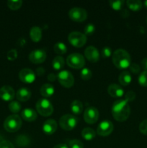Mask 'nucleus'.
Masks as SVG:
<instances>
[{
    "label": "nucleus",
    "instance_id": "obj_2",
    "mask_svg": "<svg viewBox=\"0 0 147 148\" xmlns=\"http://www.w3.org/2000/svg\"><path fill=\"white\" fill-rule=\"evenodd\" d=\"M112 63L118 69H126L131 65V57L127 51L117 49L112 55Z\"/></svg>",
    "mask_w": 147,
    "mask_h": 148
},
{
    "label": "nucleus",
    "instance_id": "obj_38",
    "mask_svg": "<svg viewBox=\"0 0 147 148\" xmlns=\"http://www.w3.org/2000/svg\"><path fill=\"white\" fill-rule=\"evenodd\" d=\"M111 53H112V50L110 47L108 46H105L102 49V57L106 59V58L110 57L111 56Z\"/></svg>",
    "mask_w": 147,
    "mask_h": 148
},
{
    "label": "nucleus",
    "instance_id": "obj_28",
    "mask_svg": "<svg viewBox=\"0 0 147 148\" xmlns=\"http://www.w3.org/2000/svg\"><path fill=\"white\" fill-rule=\"evenodd\" d=\"M22 4V1L20 0H17V1H7V5H8L9 8L11 9L12 10H17L21 7Z\"/></svg>",
    "mask_w": 147,
    "mask_h": 148
},
{
    "label": "nucleus",
    "instance_id": "obj_24",
    "mask_svg": "<svg viewBox=\"0 0 147 148\" xmlns=\"http://www.w3.org/2000/svg\"><path fill=\"white\" fill-rule=\"evenodd\" d=\"M126 4L128 8L134 12L138 11L143 7V3L140 0H128L126 1Z\"/></svg>",
    "mask_w": 147,
    "mask_h": 148
},
{
    "label": "nucleus",
    "instance_id": "obj_45",
    "mask_svg": "<svg viewBox=\"0 0 147 148\" xmlns=\"http://www.w3.org/2000/svg\"><path fill=\"white\" fill-rule=\"evenodd\" d=\"M53 148H69V147H68V146L65 144H59L57 145L54 146V147Z\"/></svg>",
    "mask_w": 147,
    "mask_h": 148
},
{
    "label": "nucleus",
    "instance_id": "obj_16",
    "mask_svg": "<svg viewBox=\"0 0 147 148\" xmlns=\"http://www.w3.org/2000/svg\"><path fill=\"white\" fill-rule=\"evenodd\" d=\"M108 92L112 98H121L124 95V90L121 86L117 84H111L108 88Z\"/></svg>",
    "mask_w": 147,
    "mask_h": 148
},
{
    "label": "nucleus",
    "instance_id": "obj_22",
    "mask_svg": "<svg viewBox=\"0 0 147 148\" xmlns=\"http://www.w3.org/2000/svg\"><path fill=\"white\" fill-rule=\"evenodd\" d=\"M30 36L32 40L34 42H39L42 38L41 28L37 26H35L30 29Z\"/></svg>",
    "mask_w": 147,
    "mask_h": 148
},
{
    "label": "nucleus",
    "instance_id": "obj_4",
    "mask_svg": "<svg viewBox=\"0 0 147 148\" xmlns=\"http://www.w3.org/2000/svg\"><path fill=\"white\" fill-rule=\"evenodd\" d=\"M36 109L43 116H49L53 112L51 103L46 98H40L36 103Z\"/></svg>",
    "mask_w": 147,
    "mask_h": 148
},
{
    "label": "nucleus",
    "instance_id": "obj_44",
    "mask_svg": "<svg viewBox=\"0 0 147 148\" xmlns=\"http://www.w3.org/2000/svg\"><path fill=\"white\" fill-rule=\"evenodd\" d=\"M141 66H142L144 71H147V57L142 59V61H141Z\"/></svg>",
    "mask_w": 147,
    "mask_h": 148
},
{
    "label": "nucleus",
    "instance_id": "obj_30",
    "mask_svg": "<svg viewBox=\"0 0 147 148\" xmlns=\"http://www.w3.org/2000/svg\"><path fill=\"white\" fill-rule=\"evenodd\" d=\"M29 143H30V140L27 137H25V136L22 135L17 137V144L18 146H20V147H25V146L28 145Z\"/></svg>",
    "mask_w": 147,
    "mask_h": 148
},
{
    "label": "nucleus",
    "instance_id": "obj_6",
    "mask_svg": "<svg viewBox=\"0 0 147 148\" xmlns=\"http://www.w3.org/2000/svg\"><path fill=\"white\" fill-rule=\"evenodd\" d=\"M66 64L68 66L74 69H81L84 66L85 59L80 53H74L68 56L66 59Z\"/></svg>",
    "mask_w": 147,
    "mask_h": 148
},
{
    "label": "nucleus",
    "instance_id": "obj_47",
    "mask_svg": "<svg viewBox=\"0 0 147 148\" xmlns=\"http://www.w3.org/2000/svg\"><path fill=\"white\" fill-rule=\"evenodd\" d=\"M146 23H147V17H146Z\"/></svg>",
    "mask_w": 147,
    "mask_h": 148
},
{
    "label": "nucleus",
    "instance_id": "obj_36",
    "mask_svg": "<svg viewBox=\"0 0 147 148\" xmlns=\"http://www.w3.org/2000/svg\"><path fill=\"white\" fill-rule=\"evenodd\" d=\"M7 57L8 60L14 61L17 58V51L16 49H11L7 52Z\"/></svg>",
    "mask_w": 147,
    "mask_h": 148
},
{
    "label": "nucleus",
    "instance_id": "obj_18",
    "mask_svg": "<svg viewBox=\"0 0 147 148\" xmlns=\"http://www.w3.org/2000/svg\"><path fill=\"white\" fill-rule=\"evenodd\" d=\"M23 119L26 121L32 122L37 119V113L32 108H24L21 113Z\"/></svg>",
    "mask_w": 147,
    "mask_h": 148
},
{
    "label": "nucleus",
    "instance_id": "obj_46",
    "mask_svg": "<svg viewBox=\"0 0 147 148\" xmlns=\"http://www.w3.org/2000/svg\"><path fill=\"white\" fill-rule=\"evenodd\" d=\"M144 6H145V7L147 8V0H146V1H144Z\"/></svg>",
    "mask_w": 147,
    "mask_h": 148
},
{
    "label": "nucleus",
    "instance_id": "obj_42",
    "mask_svg": "<svg viewBox=\"0 0 147 148\" xmlns=\"http://www.w3.org/2000/svg\"><path fill=\"white\" fill-rule=\"evenodd\" d=\"M46 71H45V69L43 67H39L36 69V75L37 76H43L45 74Z\"/></svg>",
    "mask_w": 147,
    "mask_h": 148
},
{
    "label": "nucleus",
    "instance_id": "obj_17",
    "mask_svg": "<svg viewBox=\"0 0 147 148\" xmlns=\"http://www.w3.org/2000/svg\"><path fill=\"white\" fill-rule=\"evenodd\" d=\"M57 130V123L54 119H48L43 124V130L46 134H53Z\"/></svg>",
    "mask_w": 147,
    "mask_h": 148
},
{
    "label": "nucleus",
    "instance_id": "obj_7",
    "mask_svg": "<svg viewBox=\"0 0 147 148\" xmlns=\"http://www.w3.org/2000/svg\"><path fill=\"white\" fill-rule=\"evenodd\" d=\"M68 39L71 44L76 48L82 47L86 42V36L85 34L77 31L71 32L69 35Z\"/></svg>",
    "mask_w": 147,
    "mask_h": 148
},
{
    "label": "nucleus",
    "instance_id": "obj_19",
    "mask_svg": "<svg viewBox=\"0 0 147 148\" xmlns=\"http://www.w3.org/2000/svg\"><path fill=\"white\" fill-rule=\"evenodd\" d=\"M17 100L22 102L28 101L31 97V91L29 89L25 88H22L17 90V94H16Z\"/></svg>",
    "mask_w": 147,
    "mask_h": 148
},
{
    "label": "nucleus",
    "instance_id": "obj_21",
    "mask_svg": "<svg viewBox=\"0 0 147 148\" xmlns=\"http://www.w3.org/2000/svg\"><path fill=\"white\" fill-rule=\"evenodd\" d=\"M118 80H119V82L120 83L121 85L126 86V85H128L131 82L132 77H131L130 72H127V71H124V72H121L120 74Z\"/></svg>",
    "mask_w": 147,
    "mask_h": 148
},
{
    "label": "nucleus",
    "instance_id": "obj_9",
    "mask_svg": "<svg viewBox=\"0 0 147 148\" xmlns=\"http://www.w3.org/2000/svg\"><path fill=\"white\" fill-rule=\"evenodd\" d=\"M69 16L72 20L78 23L84 21L87 17V12L86 10L81 7H74L69 12Z\"/></svg>",
    "mask_w": 147,
    "mask_h": 148
},
{
    "label": "nucleus",
    "instance_id": "obj_43",
    "mask_svg": "<svg viewBox=\"0 0 147 148\" xmlns=\"http://www.w3.org/2000/svg\"><path fill=\"white\" fill-rule=\"evenodd\" d=\"M56 78H57V77H56V75L53 73H50L48 75V79L49 81H50V82H54L56 79Z\"/></svg>",
    "mask_w": 147,
    "mask_h": 148
},
{
    "label": "nucleus",
    "instance_id": "obj_31",
    "mask_svg": "<svg viewBox=\"0 0 147 148\" xmlns=\"http://www.w3.org/2000/svg\"><path fill=\"white\" fill-rule=\"evenodd\" d=\"M138 83L142 87H147V71H144L138 76Z\"/></svg>",
    "mask_w": 147,
    "mask_h": 148
},
{
    "label": "nucleus",
    "instance_id": "obj_35",
    "mask_svg": "<svg viewBox=\"0 0 147 148\" xmlns=\"http://www.w3.org/2000/svg\"><path fill=\"white\" fill-rule=\"evenodd\" d=\"M69 145L70 148H84V145L80 140H71L69 141Z\"/></svg>",
    "mask_w": 147,
    "mask_h": 148
},
{
    "label": "nucleus",
    "instance_id": "obj_5",
    "mask_svg": "<svg viewBox=\"0 0 147 148\" xmlns=\"http://www.w3.org/2000/svg\"><path fill=\"white\" fill-rule=\"evenodd\" d=\"M78 124V119L71 114H65L59 120L60 127L66 131H70L74 129Z\"/></svg>",
    "mask_w": 147,
    "mask_h": 148
},
{
    "label": "nucleus",
    "instance_id": "obj_37",
    "mask_svg": "<svg viewBox=\"0 0 147 148\" xmlns=\"http://www.w3.org/2000/svg\"><path fill=\"white\" fill-rule=\"evenodd\" d=\"M139 130L141 134L147 136V119L141 121L139 125Z\"/></svg>",
    "mask_w": 147,
    "mask_h": 148
},
{
    "label": "nucleus",
    "instance_id": "obj_32",
    "mask_svg": "<svg viewBox=\"0 0 147 148\" xmlns=\"http://www.w3.org/2000/svg\"><path fill=\"white\" fill-rule=\"evenodd\" d=\"M92 71L89 68H83L81 71V77L84 80H89L92 77Z\"/></svg>",
    "mask_w": 147,
    "mask_h": 148
},
{
    "label": "nucleus",
    "instance_id": "obj_40",
    "mask_svg": "<svg viewBox=\"0 0 147 148\" xmlns=\"http://www.w3.org/2000/svg\"><path fill=\"white\" fill-rule=\"evenodd\" d=\"M129 68H130V71L134 74H138V72H140V70H141V68H140L139 65H138V64H135V63L131 64Z\"/></svg>",
    "mask_w": 147,
    "mask_h": 148
},
{
    "label": "nucleus",
    "instance_id": "obj_34",
    "mask_svg": "<svg viewBox=\"0 0 147 148\" xmlns=\"http://www.w3.org/2000/svg\"><path fill=\"white\" fill-rule=\"evenodd\" d=\"M85 33V36H92L95 31V26L92 23H89L86 25L84 30Z\"/></svg>",
    "mask_w": 147,
    "mask_h": 148
},
{
    "label": "nucleus",
    "instance_id": "obj_12",
    "mask_svg": "<svg viewBox=\"0 0 147 148\" xmlns=\"http://www.w3.org/2000/svg\"><path fill=\"white\" fill-rule=\"evenodd\" d=\"M29 59L33 63L41 64L45 62L46 59V53L43 49H36L33 51L29 55Z\"/></svg>",
    "mask_w": 147,
    "mask_h": 148
},
{
    "label": "nucleus",
    "instance_id": "obj_1",
    "mask_svg": "<svg viewBox=\"0 0 147 148\" xmlns=\"http://www.w3.org/2000/svg\"><path fill=\"white\" fill-rule=\"evenodd\" d=\"M112 114L116 121L120 122L126 121L131 114V108L128 103L124 98L115 101L112 107Z\"/></svg>",
    "mask_w": 147,
    "mask_h": 148
},
{
    "label": "nucleus",
    "instance_id": "obj_3",
    "mask_svg": "<svg viewBox=\"0 0 147 148\" xmlns=\"http://www.w3.org/2000/svg\"><path fill=\"white\" fill-rule=\"evenodd\" d=\"M22 127V120L18 115L13 114L7 117L4 122V127L8 132H15Z\"/></svg>",
    "mask_w": 147,
    "mask_h": 148
},
{
    "label": "nucleus",
    "instance_id": "obj_26",
    "mask_svg": "<svg viewBox=\"0 0 147 148\" xmlns=\"http://www.w3.org/2000/svg\"><path fill=\"white\" fill-rule=\"evenodd\" d=\"M64 59L61 56H56V57H55L54 59L53 60V62H52L53 69H55L56 70L61 69L64 66Z\"/></svg>",
    "mask_w": 147,
    "mask_h": 148
},
{
    "label": "nucleus",
    "instance_id": "obj_15",
    "mask_svg": "<svg viewBox=\"0 0 147 148\" xmlns=\"http://www.w3.org/2000/svg\"><path fill=\"white\" fill-rule=\"evenodd\" d=\"M84 55L86 59L91 62H97L99 59V51L93 46H88L84 51Z\"/></svg>",
    "mask_w": 147,
    "mask_h": 148
},
{
    "label": "nucleus",
    "instance_id": "obj_33",
    "mask_svg": "<svg viewBox=\"0 0 147 148\" xmlns=\"http://www.w3.org/2000/svg\"><path fill=\"white\" fill-rule=\"evenodd\" d=\"M111 7L115 10H119L122 8V5L124 4V1L122 0H117V1H114V0H111L109 1Z\"/></svg>",
    "mask_w": 147,
    "mask_h": 148
},
{
    "label": "nucleus",
    "instance_id": "obj_10",
    "mask_svg": "<svg viewBox=\"0 0 147 148\" xmlns=\"http://www.w3.org/2000/svg\"><path fill=\"white\" fill-rule=\"evenodd\" d=\"M99 119V111L95 107H89L84 114V119L87 124H93L97 121Z\"/></svg>",
    "mask_w": 147,
    "mask_h": 148
},
{
    "label": "nucleus",
    "instance_id": "obj_29",
    "mask_svg": "<svg viewBox=\"0 0 147 148\" xmlns=\"http://www.w3.org/2000/svg\"><path fill=\"white\" fill-rule=\"evenodd\" d=\"M9 109L12 113H18L21 110V105L17 101H12L9 104Z\"/></svg>",
    "mask_w": 147,
    "mask_h": 148
},
{
    "label": "nucleus",
    "instance_id": "obj_39",
    "mask_svg": "<svg viewBox=\"0 0 147 148\" xmlns=\"http://www.w3.org/2000/svg\"><path fill=\"white\" fill-rule=\"evenodd\" d=\"M135 98V93L133 91H128L125 93V98L124 99L127 101V102H130V101H133Z\"/></svg>",
    "mask_w": 147,
    "mask_h": 148
},
{
    "label": "nucleus",
    "instance_id": "obj_14",
    "mask_svg": "<svg viewBox=\"0 0 147 148\" xmlns=\"http://www.w3.org/2000/svg\"><path fill=\"white\" fill-rule=\"evenodd\" d=\"M15 95V92L11 86L4 85L0 88V98L5 101H10L13 100Z\"/></svg>",
    "mask_w": 147,
    "mask_h": 148
},
{
    "label": "nucleus",
    "instance_id": "obj_20",
    "mask_svg": "<svg viewBox=\"0 0 147 148\" xmlns=\"http://www.w3.org/2000/svg\"><path fill=\"white\" fill-rule=\"evenodd\" d=\"M54 88L50 84H44L41 86L40 90V94L43 95L45 98H49V97L52 96L54 93Z\"/></svg>",
    "mask_w": 147,
    "mask_h": 148
},
{
    "label": "nucleus",
    "instance_id": "obj_27",
    "mask_svg": "<svg viewBox=\"0 0 147 148\" xmlns=\"http://www.w3.org/2000/svg\"><path fill=\"white\" fill-rule=\"evenodd\" d=\"M53 49H54L55 52L58 54H64L67 51V48H66V45L63 43H61V42L56 43L54 45Z\"/></svg>",
    "mask_w": 147,
    "mask_h": 148
},
{
    "label": "nucleus",
    "instance_id": "obj_11",
    "mask_svg": "<svg viewBox=\"0 0 147 148\" xmlns=\"http://www.w3.org/2000/svg\"><path fill=\"white\" fill-rule=\"evenodd\" d=\"M113 129V124L110 121L105 120V121H102L99 124L97 130V133L102 137H106V136L110 135L112 132Z\"/></svg>",
    "mask_w": 147,
    "mask_h": 148
},
{
    "label": "nucleus",
    "instance_id": "obj_41",
    "mask_svg": "<svg viewBox=\"0 0 147 148\" xmlns=\"http://www.w3.org/2000/svg\"><path fill=\"white\" fill-rule=\"evenodd\" d=\"M0 148H15L14 145L10 141L4 140V141L0 143Z\"/></svg>",
    "mask_w": 147,
    "mask_h": 148
},
{
    "label": "nucleus",
    "instance_id": "obj_13",
    "mask_svg": "<svg viewBox=\"0 0 147 148\" xmlns=\"http://www.w3.org/2000/svg\"><path fill=\"white\" fill-rule=\"evenodd\" d=\"M19 77L22 82L24 83H32L35 79V74L32 69L29 68H24L20 70L19 73Z\"/></svg>",
    "mask_w": 147,
    "mask_h": 148
},
{
    "label": "nucleus",
    "instance_id": "obj_23",
    "mask_svg": "<svg viewBox=\"0 0 147 148\" xmlns=\"http://www.w3.org/2000/svg\"><path fill=\"white\" fill-rule=\"evenodd\" d=\"M71 110L75 115H79L83 111V104L81 101L76 100L71 104Z\"/></svg>",
    "mask_w": 147,
    "mask_h": 148
},
{
    "label": "nucleus",
    "instance_id": "obj_25",
    "mask_svg": "<svg viewBox=\"0 0 147 148\" xmlns=\"http://www.w3.org/2000/svg\"><path fill=\"white\" fill-rule=\"evenodd\" d=\"M82 136L84 140H92L96 136V132L95 130L92 128H84L82 132Z\"/></svg>",
    "mask_w": 147,
    "mask_h": 148
},
{
    "label": "nucleus",
    "instance_id": "obj_8",
    "mask_svg": "<svg viewBox=\"0 0 147 148\" xmlns=\"http://www.w3.org/2000/svg\"><path fill=\"white\" fill-rule=\"evenodd\" d=\"M58 80L61 85L65 88H71L74 84V77L70 72L63 70L58 75Z\"/></svg>",
    "mask_w": 147,
    "mask_h": 148
}]
</instances>
